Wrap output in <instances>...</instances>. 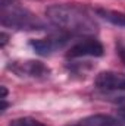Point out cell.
<instances>
[{
    "label": "cell",
    "instance_id": "obj_4",
    "mask_svg": "<svg viewBox=\"0 0 125 126\" xmlns=\"http://www.w3.org/2000/svg\"><path fill=\"white\" fill-rule=\"evenodd\" d=\"M16 75L19 76H27V78H47L50 75V69L43 62L38 60H24V62H13L9 66Z\"/></svg>",
    "mask_w": 125,
    "mask_h": 126
},
{
    "label": "cell",
    "instance_id": "obj_6",
    "mask_svg": "<svg viewBox=\"0 0 125 126\" xmlns=\"http://www.w3.org/2000/svg\"><path fill=\"white\" fill-rule=\"evenodd\" d=\"M68 38H69L68 34L61 32L59 35H52V37H47V38L32 40L30 43V46L37 51V54H40V56H50L58 48H62L63 46L68 43Z\"/></svg>",
    "mask_w": 125,
    "mask_h": 126
},
{
    "label": "cell",
    "instance_id": "obj_11",
    "mask_svg": "<svg viewBox=\"0 0 125 126\" xmlns=\"http://www.w3.org/2000/svg\"><path fill=\"white\" fill-rule=\"evenodd\" d=\"M6 43H7V35L3 32V34H1V47H4V46H6Z\"/></svg>",
    "mask_w": 125,
    "mask_h": 126
},
{
    "label": "cell",
    "instance_id": "obj_2",
    "mask_svg": "<svg viewBox=\"0 0 125 126\" xmlns=\"http://www.w3.org/2000/svg\"><path fill=\"white\" fill-rule=\"evenodd\" d=\"M1 25L15 30H43V22L30 10L12 4L1 7Z\"/></svg>",
    "mask_w": 125,
    "mask_h": 126
},
{
    "label": "cell",
    "instance_id": "obj_9",
    "mask_svg": "<svg viewBox=\"0 0 125 126\" xmlns=\"http://www.w3.org/2000/svg\"><path fill=\"white\" fill-rule=\"evenodd\" d=\"M9 126H46V125L41 123L37 119H32V117H21V119H16V120L10 122Z\"/></svg>",
    "mask_w": 125,
    "mask_h": 126
},
{
    "label": "cell",
    "instance_id": "obj_8",
    "mask_svg": "<svg viewBox=\"0 0 125 126\" xmlns=\"http://www.w3.org/2000/svg\"><path fill=\"white\" fill-rule=\"evenodd\" d=\"M97 15H100L103 19L107 22L118 25V27H125V13L116 12V10H106V9H97Z\"/></svg>",
    "mask_w": 125,
    "mask_h": 126
},
{
    "label": "cell",
    "instance_id": "obj_1",
    "mask_svg": "<svg viewBox=\"0 0 125 126\" xmlns=\"http://www.w3.org/2000/svg\"><path fill=\"white\" fill-rule=\"evenodd\" d=\"M50 22L65 34L93 35L97 32V24L81 7L74 4H53L46 9Z\"/></svg>",
    "mask_w": 125,
    "mask_h": 126
},
{
    "label": "cell",
    "instance_id": "obj_12",
    "mask_svg": "<svg viewBox=\"0 0 125 126\" xmlns=\"http://www.w3.org/2000/svg\"><path fill=\"white\" fill-rule=\"evenodd\" d=\"M119 53H121L122 59L125 60V46H121V47H119Z\"/></svg>",
    "mask_w": 125,
    "mask_h": 126
},
{
    "label": "cell",
    "instance_id": "obj_5",
    "mask_svg": "<svg viewBox=\"0 0 125 126\" xmlns=\"http://www.w3.org/2000/svg\"><path fill=\"white\" fill-rule=\"evenodd\" d=\"M94 85L102 91H125V73L115 70L100 72L94 79Z\"/></svg>",
    "mask_w": 125,
    "mask_h": 126
},
{
    "label": "cell",
    "instance_id": "obj_3",
    "mask_svg": "<svg viewBox=\"0 0 125 126\" xmlns=\"http://www.w3.org/2000/svg\"><path fill=\"white\" fill-rule=\"evenodd\" d=\"M104 54L103 44L93 37L84 38L75 43L66 53L69 59H80V57H100Z\"/></svg>",
    "mask_w": 125,
    "mask_h": 126
},
{
    "label": "cell",
    "instance_id": "obj_10",
    "mask_svg": "<svg viewBox=\"0 0 125 126\" xmlns=\"http://www.w3.org/2000/svg\"><path fill=\"white\" fill-rule=\"evenodd\" d=\"M118 104H119V109H118V117L125 122V97H121L118 100Z\"/></svg>",
    "mask_w": 125,
    "mask_h": 126
},
{
    "label": "cell",
    "instance_id": "obj_7",
    "mask_svg": "<svg viewBox=\"0 0 125 126\" xmlns=\"http://www.w3.org/2000/svg\"><path fill=\"white\" fill-rule=\"evenodd\" d=\"M74 126H121V123L113 119L112 116H106V114H93L88 116L83 120H80L78 125Z\"/></svg>",
    "mask_w": 125,
    "mask_h": 126
}]
</instances>
